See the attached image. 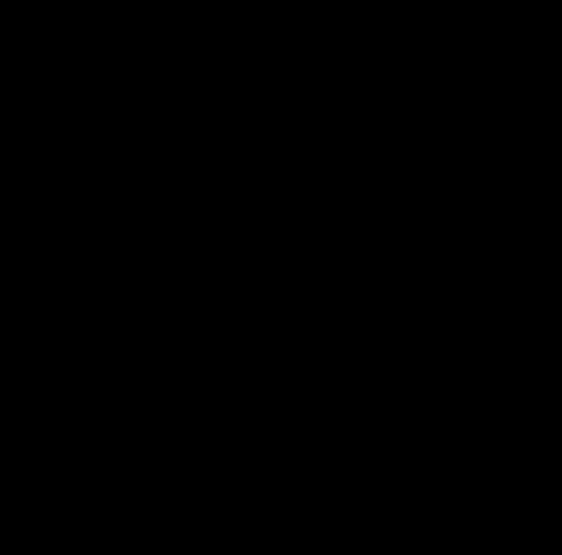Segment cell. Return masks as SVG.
<instances>
[]
</instances>
